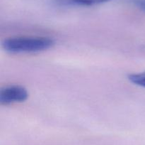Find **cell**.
<instances>
[{
    "label": "cell",
    "mask_w": 145,
    "mask_h": 145,
    "mask_svg": "<svg viewBox=\"0 0 145 145\" xmlns=\"http://www.w3.org/2000/svg\"><path fill=\"white\" fill-rule=\"evenodd\" d=\"M54 44L53 40L49 37L18 36L5 38L1 46L11 53H31L49 49Z\"/></svg>",
    "instance_id": "6da1fadb"
},
{
    "label": "cell",
    "mask_w": 145,
    "mask_h": 145,
    "mask_svg": "<svg viewBox=\"0 0 145 145\" xmlns=\"http://www.w3.org/2000/svg\"><path fill=\"white\" fill-rule=\"evenodd\" d=\"M28 98V91L21 85H7L0 90V104L2 105L24 102Z\"/></svg>",
    "instance_id": "7a4b0ae2"
},
{
    "label": "cell",
    "mask_w": 145,
    "mask_h": 145,
    "mask_svg": "<svg viewBox=\"0 0 145 145\" xmlns=\"http://www.w3.org/2000/svg\"><path fill=\"white\" fill-rule=\"evenodd\" d=\"M110 1L113 0H55V2L63 7H89Z\"/></svg>",
    "instance_id": "3957f363"
},
{
    "label": "cell",
    "mask_w": 145,
    "mask_h": 145,
    "mask_svg": "<svg viewBox=\"0 0 145 145\" xmlns=\"http://www.w3.org/2000/svg\"><path fill=\"white\" fill-rule=\"evenodd\" d=\"M129 80L137 86L145 88V71L128 75Z\"/></svg>",
    "instance_id": "277c9868"
},
{
    "label": "cell",
    "mask_w": 145,
    "mask_h": 145,
    "mask_svg": "<svg viewBox=\"0 0 145 145\" xmlns=\"http://www.w3.org/2000/svg\"><path fill=\"white\" fill-rule=\"evenodd\" d=\"M130 1L141 11L145 12V0H130Z\"/></svg>",
    "instance_id": "5b68a950"
}]
</instances>
